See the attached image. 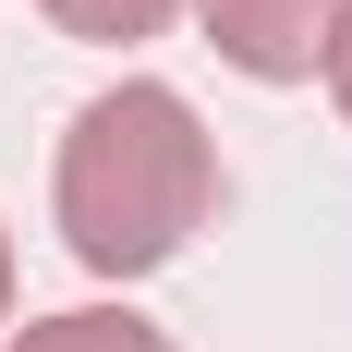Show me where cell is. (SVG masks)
I'll return each instance as SVG.
<instances>
[{
  "instance_id": "cell-1",
  "label": "cell",
  "mask_w": 352,
  "mask_h": 352,
  "mask_svg": "<svg viewBox=\"0 0 352 352\" xmlns=\"http://www.w3.org/2000/svg\"><path fill=\"white\" fill-rule=\"evenodd\" d=\"M61 243L98 267V280H146L170 267L195 231H207V195H219V146L195 122V98L170 85H109V98L73 109L61 134Z\"/></svg>"
},
{
  "instance_id": "cell-2",
  "label": "cell",
  "mask_w": 352,
  "mask_h": 352,
  "mask_svg": "<svg viewBox=\"0 0 352 352\" xmlns=\"http://www.w3.org/2000/svg\"><path fill=\"white\" fill-rule=\"evenodd\" d=\"M195 25H207V49L231 73H255V85H304V73H328V49H340L352 0H182Z\"/></svg>"
},
{
  "instance_id": "cell-3",
  "label": "cell",
  "mask_w": 352,
  "mask_h": 352,
  "mask_svg": "<svg viewBox=\"0 0 352 352\" xmlns=\"http://www.w3.org/2000/svg\"><path fill=\"white\" fill-rule=\"evenodd\" d=\"M12 352H170V340H158L134 304H73V316H36Z\"/></svg>"
},
{
  "instance_id": "cell-4",
  "label": "cell",
  "mask_w": 352,
  "mask_h": 352,
  "mask_svg": "<svg viewBox=\"0 0 352 352\" xmlns=\"http://www.w3.org/2000/svg\"><path fill=\"white\" fill-rule=\"evenodd\" d=\"M36 12H49L61 36H85V49H134V36H158V25H170L182 0H36Z\"/></svg>"
},
{
  "instance_id": "cell-5",
  "label": "cell",
  "mask_w": 352,
  "mask_h": 352,
  "mask_svg": "<svg viewBox=\"0 0 352 352\" xmlns=\"http://www.w3.org/2000/svg\"><path fill=\"white\" fill-rule=\"evenodd\" d=\"M328 85H340V109H352V25H340V49H328Z\"/></svg>"
},
{
  "instance_id": "cell-6",
  "label": "cell",
  "mask_w": 352,
  "mask_h": 352,
  "mask_svg": "<svg viewBox=\"0 0 352 352\" xmlns=\"http://www.w3.org/2000/svg\"><path fill=\"white\" fill-rule=\"evenodd\" d=\"M0 316H12V243H0Z\"/></svg>"
}]
</instances>
